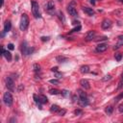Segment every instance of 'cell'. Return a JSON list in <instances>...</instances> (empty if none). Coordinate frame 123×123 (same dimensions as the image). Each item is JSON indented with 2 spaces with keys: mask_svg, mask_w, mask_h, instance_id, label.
Segmentation results:
<instances>
[{
  "mask_svg": "<svg viewBox=\"0 0 123 123\" xmlns=\"http://www.w3.org/2000/svg\"><path fill=\"white\" fill-rule=\"evenodd\" d=\"M51 71H53V72H57V71H58V67L57 66L52 67V68H51Z\"/></svg>",
  "mask_w": 123,
  "mask_h": 123,
  "instance_id": "38",
  "label": "cell"
},
{
  "mask_svg": "<svg viewBox=\"0 0 123 123\" xmlns=\"http://www.w3.org/2000/svg\"><path fill=\"white\" fill-rule=\"evenodd\" d=\"M83 11L89 16H92V15H94V11L92 10L91 8H88V7H84L83 8Z\"/></svg>",
  "mask_w": 123,
  "mask_h": 123,
  "instance_id": "13",
  "label": "cell"
},
{
  "mask_svg": "<svg viewBox=\"0 0 123 123\" xmlns=\"http://www.w3.org/2000/svg\"><path fill=\"white\" fill-rule=\"evenodd\" d=\"M49 92H50L51 94L57 95V94H60L62 91H60V90H58V89H56V88H51V89H49Z\"/></svg>",
  "mask_w": 123,
  "mask_h": 123,
  "instance_id": "19",
  "label": "cell"
},
{
  "mask_svg": "<svg viewBox=\"0 0 123 123\" xmlns=\"http://www.w3.org/2000/svg\"><path fill=\"white\" fill-rule=\"evenodd\" d=\"M121 46H123V36H122V35L117 38V43L115 45L114 50H117V49H119Z\"/></svg>",
  "mask_w": 123,
  "mask_h": 123,
  "instance_id": "9",
  "label": "cell"
},
{
  "mask_svg": "<svg viewBox=\"0 0 123 123\" xmlns=\"http://www.w3.org/2000/svg\"><path fill=\"white\" fill-rule=\"evenodd\" d=\"M115 60H116L117 62H120L121 59H122V55H121L120 53H116V54L115 55Z\"/></svg>",
  "mask_w": 123,
  "mask_h": 123,
  "instance_id": "28",
  "label": "cell"
},
{
  "mask_svg": "<svg viewBox=\"0 0 123 123\" xmlns=\"http://www.w3.org/2000/svg\"><path fill=\"white\" fill-rule=\"evenodd\" d=\"M123 98V92H122V93H120L119 95H117L115 98V103H117V102L119 101V100H121Z\"/></svg>",
  "mask_w": 123,
  "mask_h": 123,
  "instance_id": "26",
  "label": "cell"
},
{
  "mask_svg": "<svg viewBox=\"0 0 123 123\" xmlns=\"http://www.w3.org/2000/svg\"><path fill=\"white\" fill-rule=\"evenodd\" d=\"M78 104H79L81 107H87V106L88 105V100L87 97H79Z\"/></svg>",
  "mask_w": 123,
  "mask_h": 123,
  "instance_id": "5",
  "label": "cell"
},
{
  "mask_svg": "<svg viewBox=\"0 0 123 123\" xmlns=\"http://www.w3.org/2000/svg\"><path fill=\"white\" fill-rule=\"evenodd\" d=\"M90 3L94 6V5H95V0H90Z\"/></svg>",
  "mask_w": 123,
  "mask_h": 123,
  "instance_id": "40",
  "label": "cell"
},
{
  "mask_svg": "<svg viewBox=\"0 0 123 123\" xmlns=\"http://www.w3.org/2000/svg\"><path fill=\"white\" fill-rule=\"evenodd\" d=\"M32 13H33V15L36 17V18H38L40 17V13H39V6L38 4L36 2V1H32Z\"/></svg>",
  "mask_w": 123,
  "mask_h": 123,
  "instance_id": "3",
  "label": "cell"
},
{
  "mask_svg": "<svg viewBox=\"0 0 123 123\" xmlns=\"http://www.w3.org/2000/svg\"><path fill=\"white\" fill-rule=\"evenodd\" d=\"M57 61L59 63H65V62H67V58L63 57V56H59V57H57Z\"/></svg>",
  "mask_w": 123,
  "mask_h": 123,
  "instance_id": "20",
  "label": "cell"
},
{
  "mask_svg": "<svg viewBox=\"0 0 123 123\" xmlns=\"http://www.w3.org/2000/svg\"><path fill=\"white\" fill-rule=\"evenodd\" d=\"M58 15H59L60 19H61V20H63V22H65V16H64V14L62 13V12H59Z\"/></svg>",
  "mask_w": 123,
  "mask_h": 123,
  "instance_id": "27",
  "label": "cell"
},
{
  "mask_svg": "<svg viewBox=\"0 0 123 123\" xmlns=\"http://www.w3.org/2000/svg\"><path fill=\"white\" fill-rule=\"evenodd\" d=\"M3 5H4V0H1V6L3 7Z\"/></svg>",
  "mask_w": 123,
  "mask_h": 123,
  "instance_id": "42",
  "label": "cell"
},
{
  "mask_svg": "<svg viewBox=\"0 0 123 123\" xmlns=\"http://www.w3.org/2000/svg\"><path fill=\"white\" fill-rule=\"evenodd\" d=\"M89 71H90V69H89L88 65H82L81 68H80V72L83 73V74H87V73L89 72Z\"/></svg>",
  "mask_w": 123,
  "mask_h": 123,
  "instance_id": "15",
  "label": "cell"
},
{
  "mask_svg": "<svg viewBox=\"0 0 123 123\" xmlns=\"http://www.w3.org/2000/svg\"><path fill=\"white\" fill-rule=\"evenodd\" d=\"M49 82L51 84H54V85H59V83H60L59 80H57V79H51Z\"/></svg>",
  "mask_w": 123,
  "mask_h": 123,
  "instance_id": "29",
  "label": "cell"
},
{
  "mask_svg": "<svg viewBox=\"0 0 123 123\" xmlns=\"http://www.w3.org/2000/svg\"><path fill=\"white\" fill-rule=\"evenodd\" d=\"M38 100H39V102L42 104H46L48 102V99H47V97L45 95H39L38 96Z\"/></svg>",
  "mask_w": 123,
  "mask_h": 123,
  "instance_id": "17",
  "label": "cell"
},
{
  "mask_svg": "<svg viewBox=\"0 0 123 123\" xmlns=\"http://www.w3.org/2000/svg\"><path fill=\"white\" fill-rule=\"evenodd\" d=\"M77 91H78V95H79V97H87L86 92H85V91H83L82 89H78Z\"/></svg>",
  "mask_w": 123,
  "mask_h": 123,
  "instance_id": "23",
  "label": "cell"
},
{
  "mask_svg": "<svg viewBox=\"0 0 123 123\" xmlns=\"http://www.w3.org/2000/svg\"><path fill=\"white\" fill-rule=\"evenodd\" d=\"M107 49H108V45L105 44V43H100L96 47V51H97V52H105Z\"/></svg>",
  "mask_w": 123,
  "mask_h": 123,
  "instance_id": "12",
  "label": "cell"
},
{
  "mask_svg": "<svg viewBox=\"0 0 123 123\" xmlns=\"http://www.w3.org/2000/svg\"><path fill=\"white\" fill-rule=\"evenodd\" d=\"M119 2H121V3H123V0H118Z\"/></svg>",
  "mask_w": 123,
  "mask_h": 123,
  "instance_id": "43",
  "label": "cell"
},
{
  "mask_svg": "<svg viewBox=\"0 0 123 123\" xmlns=\"http://www.w3.org/2000/svg\"><path fill=\"white\" fill-rule=\"evenodd\" d=\"M65 114V110H61V109H60V111H58V115H59L60 116H63Z\"/></svg>",
  "mask_w": 123,
  "mask_h": 123,
  "instance_id": "31",
  "label": "cell"
},
{
  "mask_svg": "<svg viewBox=\"0 0 123 123\" xmlns=\"http://www.w3.org/2000/svg\"><path fill=\"white\" fill-rule=\"evenodd\" d=\"M61 93L63 94L64 96H68V95L70 94V93H69V91H68V90H65H65H63V91H62Z\"/></svg>",
  "mask_w": 123,
  "mask_h": 123,
  "instance_id": "32",
  "label": "cell"
},
{
  "mask_svg": "<svg viewBox=\"0 0 123 123\" xmlns=\"http://www.w3.org/2000/svg\"><path fill=\"white\" fill-rule=\"evenodd\" d=\"M111 21L110 19H108V18H106V19H104L103 21H102V24H101V26H102V28L103 29H109V28H111Z\"/></svg>",
  "mask_w": 123,
  "mask_h": 123,
  "instance_id": "7",
  "label": "cell"
},
{
  "mask_svg": "<svg viewBox=\"0 0 123 123\" xmlns=\"http://www.w3.org/2000/svg\"><path fill=\"white\" fill-rule=\"evenodd\" d=\"M95 36H96L95 31H89V32L87 34V36L85 37V39L87 40V42H90V40L95 38Z\"/></svg>",
  "mask_w": 123,
  "mask_h": 123,
  "instance_id": "6",
  "label": "cell"
},
{
  "mask_svg": "<svg viewBox=\"0 0 123 123\" xmlns=\"http://www.w3.org/2000/svg\"><path fill=\"white\" fill-rule=\"evenodd\" d=\"M34 71H35L36 73H38V72H39V71H40V66H39L38 64H35V65H34Z\"/></svg>",
  "mask_w": 123,
  "mask_h": 123,
  "instance_id": "25",
  "label": "cell"
},
{
  "mask_svg": "<svg viewBox=\"0 0 123 123\" xmlns=\"http://www.w3.org/2000/svg\"><path fill=\"white\" fill-rule=\"evenodd\" d=\"M6 87L9 90L14 91L15 90V82L11 77H7L6 78Z\"/></svg>",
  "mask_w": 123,
  "mask_h": 123,
  "instance_id": "4",
  "label": "cell"
},
{
  "mask_svg": "<svg viewBox=\"0 0 123 123\" xmlns=\"http://www.w3.org/2000/svg\"><path fill=\"white\" fill-rule=\"evenodd\" d=\"M50 111H51V112H58L60 111V107L58 105H52L50 108Z\"/></svg>",
  "mask_w": 123,
  "mask_h": 123,
  "instance_id": "18",
  "label": "cell"
},
{
  "mask_svg": "<svg viewBox=\"0 0 123 123\" xmlns=\"http://www.w3.org/2000/svg\"><path fill=\"white\" fill-rule=\"evenodd\" d=\"M47 10L50 11V10H54V2L53 1H49L47 4Z\"/></svg>",
  "mask_w": 123,
  "mask_h": 123,
  "instance_id": "21",
  "label": "cell"
},
{
  "mask_svg": "<svg viewBox=\"0 0 123 123\" xmlns=\"http://www.w3.org/2000/svg\"><path fill=\"white\" fill-rule=\"evenodd\" d=\"M3 56L6 58V60H7L8 62H11V61H12V54H11V52H10V51L5 50V52H4Z\"/></svg>",
  "mask_w": 123,
  "mask_h": 123,
  "instance_id": "16",
  "label": "cell"
},
{
  "mask_svg": "<svg viewBox=\"0 0 123 123\" xmlns=\"http://www.w3.org/2000/svg\"><path fill=\"white\" fill-rule=\"evenodd\" d=\"M118 110H119V111H120V112H123V105H120Z\"/></svg>",
  "mask_w": 123,
  "mask_h": 123,
  "instance_id": "39",
  "label": "cell"
},
{
  "mask_svg": "<svg viewBox=\"0 0 123 123\" xmlns=\"http://www.w3.org/2000/svg\"><path fill=\"white\" fill-rule=\"evenodd\" d=\"M80 30H81V25L79 24L77 27H75L74 29L71 30V33H73V32H78V31H80Z\"/></svg>",
  "mask_w": 123,
  "mask_h": 123,
  "instance_id": "30",
  "label": "cell"
},
{
  "mask_svg": "<svg viewBox=\"0 0 123 123\" xmlns=\"http://www.w3.org/2000/svg\"><path fill=\"white\" fill-rule=\"evenodd\" d=\"M48 39H49L48 37H42V42H47Z\"/></svg>",
  "mask_w": 123,
  "mask_h": 123,
  "instance_id": "37",
  "label": "cell"
},
{
  "mask_svg": "<svg viewBox=\"0 0 123 123\" xmlns=\"http://www.w3.org/2000/svg\"><path fill=\"white\" fill-rule=\"evenodd\" d=\"M29 49H30V47L27 46V42H24L22 43V45H21V51H22V54L25 55V56L29 55Z\"/></svg>",
  "mask_w": 123,
  "mask_h": 123,
  "instance_id": "10",
  "label": "cell"
},
{
  "mask_svg": "<svg viewBox=\"0 0 123 123\" xmlns=\"http://www.w3.org/2000/svg\"><path fill=\"white\" fill-rule=\"evenodd\" d=\"M62 76H63V73H61V72H58V71H57V72H55V77H57L58 79H59V78H61Z\"/></svg>",
  "mask_w": 123,
  "mask_h": 123,
  "instance_id": "34",
  "label": "cell"
},
{
  "mask_svg": "<svg viewBox=\"0 0 123 123\" xmlns=\"http://www.w3.org/2000/svg\"><path fill=\"white\" fill-rule=\"evenodd\" d=\"M122 87H123V71H122V74H121V78H120V80H119V83H118L117 89H120Z\"/></svg>",
  "mask_w": 123,
  "mask_h": 123,
  "instance_id": "22",
  "label": "cell"
},
{
  "mask_svg": "<svg viewBox=\"0 0 123 123\" xmlns=\"http://www.w3.org/2000/svg\"><path fill=\"white\" fill-rule=\"evenodd\" d=\"M67 12H68V14H69L70 15H72V16H77V15H78V13H77V11H76V9H75L72 5H68V7H67Z\"/></svg>",
  "mask_w": 123,
  "mask_h": 123,
  "instance_id": "8",
  "label": "cell"
},
{
  "mask_svg": "<svg viewBox=\"0 0 123 123\" xmlns=\"http://www.w3.org/2000/svg\"><path fill=\"white\" fill-rule=\"evenodd\" d=\"M74 114H75L76 115H82V111H81V110H76V111H74Z\"/></svg>",
  "mask_w": 123,
  "mask_h": 123,
  "instance_id": "36",
  "label": "cell"
},
{
  "mask_svg": "<svg viewBox=\"0 0 123 123\" xmlns=\"http://www.w3.org/2000/svg\"><path fill=\"white\" fill-rule=\"evenodd\" d=\"M8 49H10V50H14V49H15L14 44H13V43H9V44H8Z\"/></svg>",
  "mask_w": 123,
  "mask_h": 123,
  "instance_id": "35",
  "label": "cell"
},
{
  "mask_svg": "<svg viewBox=\"0 0 123 123\" xmlns=\"http://www.w3.org/2000/svg\"><path fill=\"white\" fill-rule=\"evenodd\" d=\"M29 26V17L26 14H23L20 18V24H19V28L21 31H26L27 28Z\"/></svg>",
  "mask_w": 123,
  "mask_h": 123,
  "instance_id": "1",
  "label": "cell"
},
{
  "mask_svg": "<svg viewBox=\"0 0 123 123\" xmlns=\"http://www.w3.org/2000/svg\"><path fill=\"white\" fill-rule=\"evenodd\" d=\"M80 85L82 86V88H85V89H89V88H90V86H89L88 81L86 80V79H82V80L80 81Z\"/></svg>",
  "mask_w": 123,
  "mask_h": 123,
  "instance_id": "11",
  "label": "cell"
},
{
  "mask_svg": "<svg viewBox=\"0 0 123 123\" xmlns=\"http://www.w3.org/2000/svg\"><path fill=\"white\" fill-rule=\"evenodd\" d=\"M78 99V97L75 95V96H73V102H76V100Z\"/></svg>",
  "mask_w": 123,
  "mask_h": 123,
  "instance_id": "41",
  "label": "cell"
},
{
  "mask_svg": "<svg viewBox=\"0 0 123 123\" xmlns=\"http://www.w3.org/2000/svg\"><path fill=\"white\" fill-rule=\"evenodd\" d=\"M13 96H12V94L10 93V92H5L4 93V95H3V102L5 103V105L6 106H8V107H11L12 105H13Z\"/></svg>",
  "mask_w": 123,
  "mask_h": 123,
  "instance_id": "2",
  "label": "cell"
},
{
  "mask_svg": "<svg viewBox=\"0 0 123 123\" xmlns=\"http://www.w3.org/2000/svg\"><path fill=\"white\" fill-rule=\"evenodd\" d=\"M11 28H12V23H11V21L10 20H7V21L5 22V24H4V32L5 33H8L10 30H11Z\"/></svg>",
  "mask_w": 123,
  "mask_h": 123,
  "instance_id": "14",
  "label": "cell"
},
{
  "mask_svg": "<svg viewBox=\"0 0 123 123\" xmlns=\"http://www.w3.org/2000/svg\"><path fill=\"white\" fill-rule=\"evenodd\" d=\"M111 75H106L105 78L102 79V81H109V80H111Z\"/></svg>",
  "mask_w": 123,
  "mask_h": 123,
  "instance_id": "33",
  "label": "cell"
},
{
  "mask_svg": "<svg viewBox=\"0 0 123 123\" xmlns=\"http://www.w3.org/2000/svg\"><path fill=\"white\" fill-rule=\"evenodd\" d=\"M112 111H114V108H112L111 106H108L106 108V112L108 115H111L112 114Z\"/></svg>",
  "mask_w": 123,
  "mask_h": 123,
  "instance_id": "24",
  "label": "cell"
}]
</instances>
